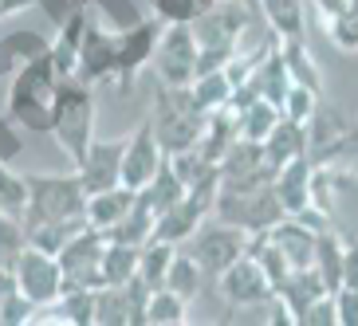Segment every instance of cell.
<instances>
[{
	"label": "cell",
	"instance_id": "obj_1",
	"mask_svg": "<svg viewBox=\"0 0 358 326\" xmlns=\"http://www.w3.org/2000/svg\"><path fill=\"white\" fill-rule=\"evenodd\" d=\"M64 75L52 64V55H43L36 64H28L16 79H8V110L12 122L36 134H52V114H55V98H59Z\"/></svg>",
	"mask_w": 358,
	"mask_h": 326
},
{
	"label": "cell",
	"instance_id": "obj_2",
	"mask_svg": "<svg viewBox=\"0 0 358 326\" xmlns=\"http://www.w3.org/2000/svg\"><path fill=\"white\" fill-rule=\"evenodd\" d=\"M154 134H158L166 158L181 154L201 142L205 126H209V114L193 103V91L189 87H169V83H154Z\"/></svg>",
	"mask_w": 358,
	"mask_h": 326
},
{
	"label": "cell",
	"instance_id": "obj_3",
	"mask_svg": "<svg viewBox=\"0 0 358 326\" xmlns=\"http://www.w3.org/2000/svg\"><path fill=\"white\" fill-rule=\"evenodd\" d=\"M52 138L64 146L75 169L87 161V149L95 142V87L83 79H64L52 114Z\"/></svg>",
	"mask_w": 358,
	"mask_h": 326
},
{
	"label": "cell",
	"instance_id": "obj_4",
	"mask_svg": "<svg viewBox=\"0 0 358 326\" xmlns=\"http://www.w3.org/2000/svg\"><path fill=\"white\" fill-rule=\"evenodd\" d=\"M87 200H91V193H87L79 173H64V177L32 173V177H28V216H24V224L87 221Z\"/></svg>",
	"mask_w": 358,
	"mask_h": 326
},
{
	"label": "cell",
	"instance_id": "obj_5",
	"mask_svg": "<svg viewBox=\"0 0 358 326\" xmlns=\"http://www.w3.org/2000/svg\"><path fill=\"white\" fill-rule=\"evenodd\" d=\"M213 216H221V221L244 228L248 236H256V232L275 228L287 212H284V205H280L275 181H260V185H224L221 181Z\"/></svg>",
	"mask_w": 358,
	"mask_h": 326
},
{
	"label": "cell",
	"instance_id": "obj_6",
	"mask_svg": "<svg viewBox=\"0 0 358 326\" xmlns=\"http://www.w3.org/2000/svg\"><path fill=\"white\" fill-rule=\"evenodd\" d=\"M248 232L236 228V224L221 221V216H209V221L201 224L197 232H193L189 240L181 244L185 252L197 260V267L205 275H213V279H221V272H229L232 263L241 260V255H248Z\"/></svg>",
	"mask_w": 358,
	"mask_h": 326
},
{
	"label": "cell",
	"instance_id": "obj_7",
	"mask_svg": "<svg viewBox=\"0 0 358 326\" xmlns=\"http://www.w3.org/2000/svg\"><path fill=\"white\" fill-rule=\"evenodd\" d=\"M217 193H221V169H213L197 185H189V193L173 205L169 212H162L154 224V240H169V244H185L201 224L213 216L217 209Z\"/></svg>",
	"mask_w": 358,
	"mask_h": 326
},
{
	"label": "cell",
	"instance_id": "obj_8",
	"mask_svg": "<svg viewBox=\"0 0 358 326\" xmlns=\"http://www.w3.org/2000/svg\"><path fill=\"white\" fill-rule=\"evenodd\" d=\"M154 71H158V83H169V87H189L197 79L201 43L193 24H166L158 52H154Z\"/></svg>",
	"mask_w": 358,
	"mask_h": 326
},
{
	"label": "cell",
	"instance_id": "obj_9",
	"mask_svg": "<svg viewBox=\"0 0 358 326\" xmlns=\"http://www.w3.org/2000/svg\"><path fill=\"white\" fill-rule=\"evenodd\" d=\"M8 263H12V272H16L20 291L28 295L36 306L55 303V299L64 295V267H59V255L43 252V248H32V244H24Z\"/></svg>",
	"mask_w": 358,
	"mask_h": 326
},
{
	"label": "cell",
	"instance_id": "obj_10",
	"mask_svg": "<svg viewBox=\"0 0 358 326\" xmlns=\"http://www.w3.org/2000/svg\"><path fill=\"white\" fill-rule=\"evenodd\" d=\"M115 71H118V28H110L99 12H91L87 16V28H83V47H79L75 79H83V83L95 87V83L115 79Z\"/></svg>",
	"mask_w": 358,
	"mask_h": 326
},
{
	"label": "cell",
	"instance_id": "obj_11",
	"mask_svg": "<svg viewBox=\"0 0 358 326\" xmlns=\"http://www.w3.org/2000/svg\"><path fill=\"white\" fill-rule=\"evenodd\" d=\"M103 252H106V232L87 224L79 236L64 244L59 267H64V287H103Z\"/></svg>",
	"mask_w": 358,
	"mask_h": 326
},
{
	"label": "cell",
	"instance_id": "obj_12",
	"mask_svg": "<svg viewBox=\"0 0 358 326\" xmlns=\"http://www.w3.org/2000/svg\"><path fill=\"white\" fill-rule=\"evenodd\" d=\"M162 161H166V149H162L158 134H154V118H142L134 126V134L127 138V154H122V185L130 189H146L150 181L158 177Z\"/></svg>",
	"mask_w": 358,
	"mask_h": 326
},
{
	"label": "cell",
	"instance_id": "obj_13",
	"mask_svg": "<svg viewBox=\"0 0 358 326\" xmlns=\"http://www.w3.org/2000/svg\"><path fill=\"white\" fill-rule=\"evenodd\" d=\"M166 32V20H142L134 28H122L118 32V71H115V83L130 87L142 75V67L154 64V52H158V40Z\"/></svg>",
	"mask_w": 358,
	"mask_h": 326
},
{
	"label": "cell",
	"instance_id": "obj_14",
	"mask_svg": "<svg viewBox=\"0 0 358 326\" xmlns=\"http://www.w3.org/2000/svg\"><path fill=\"white\" fill-rule=\"evenodd\" d=\"M217 291H221V299L229 306H256V303L275 299V283L268 279V272H264L252 255H241L229 272H221Z\"/></svg>",
	"mask_w": 358,
	"mask_h": 326
},
{
	"label": "cell",
	"instance_id": "obj_15",
	"mask_svg": "<svg viewBox=\"0 0 358 326\" xmlns=\"http://www.w3.org/2000/svg\"><path fill=\"white\" fill-rule=\"evenodd\" d=\"M122 154H127V138L122 142L118 138H110V142H91L87 161L75 169L83 177L87 193H103V189L122 185Z\"/></svg>",
	"mask_w": 358,
	"mask_h": 326
},
{
	"label": "cell",
	"instance_id": "obj_16",
	"mask_svg": "<svg viewBox=\"0 0 358 326\" xmlns=\"http://www.w3.org/2000/svg\"><path fill=\"white\" fill-rule=\"evenodd\" d=\"M311 185H315V165H311L307 154L295 158V161H287V165L275 173V193H280V205H284L287 216H299V212H307L311 205H315Z\"/></svg>",
	"mask_w": 358,
	"mask_h": 326
},
{
	"label": "cell",
	"instance_id": "obj_17",
	"mask_svg": "<svg viewBox=\"0 0 358 326\" xmlns=\"http://www.w3.org/2000/svg\"><path fill=\"white\" fill-rule=\"evenodd\" d=\"M280 299H284L287 315H292V326H303L307 323V311L323 299V295H331V287H327V279L315 272V267H299V272H292L280 283Z\"/></svg>",
	"mask_w": 358,
	"mask_h": 326
},
{
	"label": "cell",
	"instance_id": "obj_18",
	"mask_svg": "<svg viewBox=\"0 0 358 326\" xmlns=\"http://www.w3.org/2000/svg\"><path fill=\"white\" fill-rule=\"evenodd\" d=\"M52 52V40L32 28H16V32L0 36V79H16L28 64L43 59Z\"/></svg>",
	"mask_w": 358,
	"mask_h": 326
},
{
	"label": "cell",
	"instance_id": "obj_19",
	"mask_svg": "<svg viewBox=\"0 0 358 326\" xmlns=\"http://www.w3.org/2000/svg\"><path fill=\"white\" fill-rule=\"evenodd\" d=\"M268 232H272V240L280 244V252L287 255V263H292L295 272H299V267H315L319 232L311 228V224H303L299 216H284V221Z\"/></svg>",
	"mask_w": 358,
	"mask_h": 326
},
{
	"label": "cell",
	"instance_id": "obj_20",
	"mask_svg": "<svg viewBox=\"0 0 358 326\" xmlns=\"http://www.w3.org/2000/svg\"><path fill=\"white\" fill-rule=\"evenodd\" d=\"M244 83H252L256 91H260V98H268V103H275L280 110H284V103H287V95H292L295 79H292V71H287L284 52L272 43V47H268V55L260 59V67H256Z\"/></svg>",
	"mask_w": 358,
	"mask_h": 326
},
{
	"label": "cell",
	"instance_id": "obj_21",
	"mask_svg": "<svg viewBox=\"0 0 358 326\" xmlns=\"http://www.w3.org/2000/svg\"><path fill=\"white\" fill-rule=\"evenodd\" d=\"M307 146H311V138H307V122H295V118L284 114V118H280V126L264 138V158H268V165L280 173L287 161L303 158Z\"/></svg>",
	"mask_w": 358,
	"mask_h": 326
},
{
	"label": "cell",
	"instance_id": "obj_22",
	"mask_svg": "<svg viewBox=\"0 0 358 326\" xmlns=\"http://www.w3.org/2000/svg\"><path fill=\"white\" fill-rule=\"evenodd\" d=\"M134 200H138V189H130V185H115V189L91 193V200H87V224L110 232L130 209H134Z\"/></svg>",
	"mask_w": 358,
	"mask_h": 326
},
{
	"label": "cell",
	"instance_id": "obj_23",
	"mask_svg": "<svg viewBox=\"0 0 358 326\" xmlns=\"http://www.w3.org/2000/svg\"><path fill=\"white\" fill-rule=\"evenodd\" d=\"M260 12L275 40H303V28H307L303 0H260Z\"/></svg>",
	"mask_w": 358,
	"mask_h": 326
},
{
	"label": "cell",
	"instance_id": "obj_24",
	"mask_svg": "<svg viewBox=\"0 0 358 326\" xmlns=\"http://www.w3.org/2000/svg\"><path fill=\"white\" fill-rule=\"evenodd\" d=\"M189 91H193V103H197L205 114H213V110H224V106H229L236 83H232V75L224 71V67H213V71H201L197 79H193Z\"/></svg>",
	"mask_w": 358,
	"mask_h": 326
},
{
	"label": "cell",
	"instance_id": "obj_25",
	"mask_svg": "<svg viewBox=\"0 0 358 326\" xmlns=\"http://www.w3.org/2000/svg\"><path fill=\"white\" fill-rule=\"evenodd\" d=\"M185 193H189V185H185V181L178 177V169H173V161H162V169H158V177L150 181L146 189H142V200H146L150 209L158 212H169L173 209V205H178L181 197H185Z\"/></svg>",
	"mask_w": 358,
	"mask_h": 326
},
{
	"label": "cell",
	"instance_id": "obj_26",
	"mask_svg": "<svg viewBox=\"0 0 358 326\" xmlns=\"http://www.w3.org/2000/svg\"><path fill=\"white\" fill-rule=\"evenodd\" d=\"M154 224H158V212L150 209L146 200H142V193H138L134 209L122 216V221L115 224V228L106 232L110 240H122V244H134V248H142V244L154 240Z\"/></svg>",
	"mask_w": 358,
	"mask_h": 326
},
{
	"label": "cell",
	"instance_id": "obj_27",
	"mask_svg": "<svg viewBox=\"0 0 358 326\" xmlns=\"http://www.w3.org/2000/svg\"><path fill=\"white\" fill-rule=\"evenodd\" d=\"M280 118H284V110H280L275 103L256 98V103H248L241 114H236V134L248 138V142H264V138L280 126Z\"/></svg>",
	"mask_w": 358,
	"mask_h": 326
},
{
	"label": "cell",
	"instance_id": "obj_28",
	"mask_svg": "<svg viewBox=\"0 0 358 326\" xmlns=\"http://www.w3.org/2000/svg\"><path fill=\"white\" fill-rule=\"evenodd\" d=\"M138 252L134 244H122V240H110L106 236V252H103V283H115V287H127L130 279L138 275Z\"/></svg>",
	"mask_w": 358,
	"mask_h": 326
},
{
	"label": "cell",
	"instance_id": "obj_29",
	"mask_svg": "<svg viewBox=\"0 0 358 326\" xmlns=\"http://www.w3.org/2000/svg\"><path fill=\"white\" fill-rule=\"evenodd\" d=\"M178 248H181V244H169V240H150V244H142V252H138V275H142V279H146L154 291H158V287H166L169 263H173Z\"/></svg>",
	"mask_w": 358,
	"mask_h": 326
},
{
	"label": "cell",
	"instance_id": "obj_30",
	"mask_svg": "<svg viewBox=\"0 0 358 326\" xmlns=\"http://www.w3.org/2000/svg\"><path fill=\"white\" fill-rule=\"evenodd\" d=\"M280 52H284L287 71H292L295 83L311 87L315 95H323V71H319V64L311 59V52H307V40H280Z\"/></svg>",
	"mask_w": 358,
	"mask_h": 326
},
{
	"label": "cell",
	"instance_id": "obj_31",
	"mask_svg": "<svg viewBox=\"0 0 358 326\" xmlns=\"http://www.w3.org/2000/svg\"><path fill=\"white\" fill-rule=\"evenodd\" d=\"M0 216L24 221L28 216V177L12 169V161H0Z\"/></svg>",
	"mask_w": 358,
	"mask_h": 326
},
{
	"label": "cell",
	"instance_id": "obj_32",
	"mask_svg": "<svg viewBox=\"0 0 358 326\" xmlns=\"http://www.w3.org/2000/svg\"><path fill=\"white\" fill-rule=\"evenodd\" d=\"M189 318V299L169 287H158L150 295V306H146V326H181Z\"/></svg>",
	"mask_w": 358,
	"mask_h": 326
},
{
	"label": "cell",
	"instance_id": "obj_33",
	"mask_svg": "<svg viewBox=\"0 0 358 326\" xmlns=\"http://www.w3.org/2000/svg\"><path fill=\"white\" fill-rule=\"evenodd\" d=\"M343 244H347V240H338L335 228H331V232H319L315 272L327 279V287H331V291H338V287H343Z\"/></svg>",
	"mask_w": 358,
	"mask_h": 326
},
{
	"label": "cell",
	"instance_id": "obj_34",
	"mask_svg": "<svg viewBox=\"0 0 358 326\" xmlns=\"http://www.w3.org/2000/svg\"><path fill=\"white\" fill-rule=\"evenodd\" d=\"M95 326H130V295H127V287H115V283L99 287Z\"/></svg>",
	"mask_w": 358,
	"mask_h": 326
},
{
	"label": "cell",
	"instance_id": "obj_35",
	"mask_svg": "<svg viewBox=\"0 0 358 326\" xmlns=\"http://www.w3.org/2000/svg\"><path fill=\"white\" fill-rule=\"evenodd\" d=\"M201 279H205V272L197 267V260H193L185 248H178V255H173V263H169V275H166V287L169 291H178V295H185V299H197V291H201Z\"/></svg>",
	"mask_w": 358,
	"mask_h": 326
},
{
	"label": "cell",
	"instance_id": "obj_36",
	"mask_svg": "<svg viewBox=\"0 0 358 326\" xmlns=\"http://www.w3.org/2000/svg\"><path fill=\"white\" fill-rule=\"evenodd\" d=\"M75 8H91L99 12L110 28H134V24H142L146 16H142V8H138L134 0H75Z\"/></svg>",
	"mask_w": 358,
	"mask_h": 326
},
{
	"label": "cell",
	"instance_id": "obj_37",
	"mask_svg": "<svg viewBox=\"0 0 358 326\" xmlns=\"http://www.w3.org/2000/svg\"><path fill=\"white\" fill-rule=\"evenodd\" d=\"M64 306V315L71 326H91L95 323V303H99V287H64V295L55 299Z\"/></svg>",
	"mask_w": 358,
	"mask_h": 326
},
{
	"label": "cell",
	"instance_id": "obj_38",
	"mask_svg": "<svg viewBox=\"0 0 358 326\" xmlns=\"http://www.w3.org/2000/svg\"><path fill=\"white\" fill-rule=\"evenodd\" d=\"M327 40L335 43L338 52H358V4L355 8H347L343 16H335V20H327Z\"/></svg>",
	"mask_w": 358,
	"mask_h": 326
},
{
	"label": "cell",
	"instance_id": "obj_39",
	"mask_svg": "<svg viewBox=\"0 0 358 326\" xmlns=\"http://www.w3.org/2000/svg\"><path fill=\"white\" fill-rule=\"evenodd\" d=\"M319 103H323V95H315L311 87H299V83H295L292 95H287V103H284V114L295 118V122H311V114L319 110Z\"/></svg>",
	"mask_w": 358,
	"mask_h": 326
},
{
	"label": "cell",
	"instance_id": "obj_40",
	"mask_svg": "<svg viewBox=\"0 0 358 326\" xmlns=\"http://www.w3.org/2000/svg\"><path fill=\"white\" fill-rule=\"evenodd\" d=\"M154 4V16H162L166 24H193L201 16L197 0H150Z\"/></svg>",
	"mask_w": 358,
	"mask_h": 326
},
{
	"label": "cell",
	"instance_id": "obj_41",
	"mask_svg": "<svg viewBox=\"0 0 358 326\" xmlns=\"http://www.w3.org/2000/svg\"><path fill=\"white\" fill-rule=\"evenodd\" d=\"M32 315H36V303L24 291H12L0 303V326H24V323H32Z\"/></svg>",
	"mask_w": 358,
	"mask_h": 326
},
{
	"label": "cell",
	"instance_id": "obj_42",
	"mask_svg": "<svg viewBox=\"0 0 358 326\" xmlns=\"http://www.w3.org/2000/svg\"><path fill=\"white\" fill-rule=\"evenodd\" d=\"M20 149H24V142L16 134V122H12L8 110H0V161H16Z\"/></svg>",
	"mask_w": 358,
	"mask_h": 326
},
{
	"label": "cell",
	"instance_id": "obj_43",
	"mask_svg": "<svg viewBox=\"0 0 358 326\" xmlns=\"http://www.w3.org/2000/svg\"><path fill=\"white\" fill-rule=\"evenodd\" d=\"M335 311H338V326H358V287H338Z\"/></svg>",
	"mask_w": 358,
	"mask_h": 326
},
{
	"label": "cell",
	"instance_id": "obj_44",
	"mask_svg": "<svg viewBox=\"0 0 358 326\" xmlns=\"http://www.w3.org/2000/svg\"><path fill=\"white\" fill-rule=\"evenodd\" d=\"M343 287H358V240L343 244Z\"/></svg>",
	"mask_w": 358,
	"mask_h": 326
},
{
	"label": "cell",
	"instance_id": "obj_45",
	"mask_svg": "<svg viewBox=\"0 0 358 326\" xmlns=\"http://www.w3.org/2000/svg\"><path fill=\"white\" fill-rule=\"evenodd\" d=\"M358 0H311V8H315V16L319 20H335V16H343L347 8H355Z\"/></svg>",
	"mask_w": 358,
	"mask_h": 326
},
{
	"label": "cell",
	"instance_id": "obj_46",
	"mask_svg": "<svg viewBox=\"0 0 358 326\" xmlns=\"http://www.w3.org/2000/svg\"><path fill=\"white\" fill-rule=\"evenodd\" d=\"M36 8H43V12H48V20L59 28V24L75 12V0H36Z\"/></svg>",
	"mask_w": 358,
	"mask_h": 326
},
{
	"label": "cell",
	"instance_id": "obj_47",
	"mask_svg": "<svg viewBox=\"0 0 358 326\" xmlns=\"http://www.w3.org/2000/svg\"><path fill=\"white\" fill-rule=\"evenodd\" d=\"M12 291H20V283H16V272H12V263H0V303H4Z\"/></svg>",
	"mask_w": 358,
	"mask_h": 326
},
{
	"label": "cell",
	"instance_id": "obj_48",
	"mask_svg": "<svg viewBox=\"0 0 358 326\" xmlns=\"http://www.w3.org/2000/svg\"><path fill=\"white\" fill-rule=\"evenodd\" d=\"M24 8H36V0H0V20H4V16H16V12H24Z\"/></svg>",
	"mask_w": 358,
	"mask_h": 326
},
{
	"label": "cell",
	"instance_id": "obj_49",
	"mask_svg": "<svg viewBox=\"0 0 358 326\" xmlns=\"http://www.w3.org/2000/svg\"><path fill=\"white\" fill-rule=\"evenodd\" d=\"M197 4H201V12H209L213 4H217V0H197Z\"/></svg>",
	"mask_w": 358,
	"mask_h": 326
},
{
	"label": "cell",
	"instance_id": "obj_50",
	"mask_svg": "<svg viewBox=\"0 0 358 326\" xmlns=\"http://www.w3.org/2000/svg\"><path fill=\"white\" fill-rule=\"evenodd\" d=\"M146 4H150V0H146Z\"/></svg>",
	"mask_w": 358,
	"mask_h": 326
}]
</instances>
